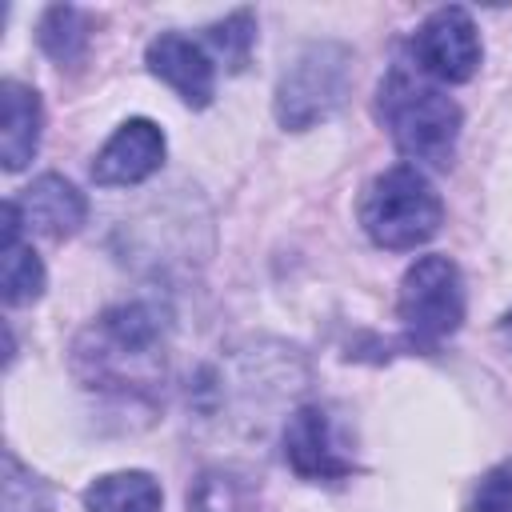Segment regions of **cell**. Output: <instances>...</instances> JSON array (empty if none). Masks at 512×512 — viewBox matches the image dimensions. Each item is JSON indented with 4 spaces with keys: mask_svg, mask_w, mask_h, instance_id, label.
<instances>
[{
    "mask_svg": "<svg viewBox=\"0 0 512 512\" xmlns=\"http://www.w3.org/2000/svg\"><path fill=\"white\" fill-rule=\"evenodd\" d=\"M164 160V132L160 124L136 116V120H124L112 140L96 152L92 160V180L100 188H128V184H140L148 180Z\"/></svg>",
    "mask_w": 512,
    "mask_h": 512,
    "instance_id": "cell-7",
    "label": "cell"
},
{
    "mask_svg": "<svg viewBox=\"0 0 512 512\" xmlns=\"http://www.w3.org/2000/svg\"><path fill=\"white\" fill-rule=\"evenodd\" d=\"M76 372L92 388H148L160 376V320L144 304L108 308L80 340L72 356Z\"/></svg>",
    "mask_w": 512,
    "mask_h": 512,
    "instance_id": "cell-2",
    "label": "cell"
},
{
    "mask_svg": "<svg viewBox=\"0 0 512 512\" xmlns=\"http://www.w3.org/2000/svg\"><path fill=\"white\" fill-rule=\"evenodd\" d=\"M396 312L412 344L436 348L464 324V276L448 256H420L396 296Z\"/></svg>",
    "mask_w": 512,
    "mask_h": 512,
    "instance_id": "cell-5",
    "label": "cell"
},
{
    "mask_svg": "<svg viewBox=\"0 0 512 512\" xmlns=\"http://www.w3.org/2000/svg\"><path fill=\"white\" fill-rule=\"evenodd\" d=\"M0 252H4V272H0L4 300L8 304H32L44 292V264H40V256L28 244H8Z\"/></svg>",
    "mask_w": 512,
    "mask_h": 512,
    "instance_id": "cell-14",
    "label": "cell"
},
{
    "mask_svg": "<svg viewBox=\"0 0 512 512\" xmlns=\"http://www.w3.org/2000/svg\"><path fill=\"white\" fill-rule=\"evenodd\" d=\"M352 84V52L332 40H316L292 56L276 84V120L292 132H304L328 120Z\"/></svg>",
    "mask_w": 512,
    "mask_h": 512,
    "instance_id": "cell-4",
    "label": "cell"
},
{
    "mask_svg": "<svg viewBox=\"0 0 512 512\" xmlns=\"http://www.w3.org/2000/svg\"><path fill=\"white\" fill-rule=\"evenodd\" d=\"M380 120L392 144L428 168H448L460 140V108L448 92H440L416 64H392L380 84Z\"/></svg>",
    "mask_w": 512,
    "mask_h": 512,
    "instance_id": "cell-1",
    "label": "cell"
},
{
    "mask_svg": "<svg viewBox=\"0 0 512 512\" xmlns=\"http://www.w3.org/2000/svg\"><path fill=\"white\" fill-rule=\"evenodd\" d=\"M88 28H92L88 12L72 8V4H56V8H48V12L40 16L36 40H40V48H44L56 64H76V60L84 56V48H88Z\"/></svg>",
    "mask_w": 512,
    "mask_h": 512,
    "instance_id": "cell-13",
    "label": "cell"
},
{
    "mask_svg": "<svg viewBox=\"0 0 512 512\" xmlns=\"http://www.w3.org/2000/svg\"><path fill=\"white\" fill-rule=\"evenodd\" d=\"M4 512H52L48 484L28 472L12 452H4Z\"/></svg>",
    "mask_w": 512,
    "mask_h": 512,
    "instance_id": "cell-16",
    "label": "cell"
},
{
    "mask_svg": "<svg viewBox=\"0 0 512 512\" xmlns=\"http://www.w3.org/2000/svg\"><path fill=\"white\" fill-rule=\"evenodd\" d=\"M480 32L472 24V16L456 4L448 8H436L412 36V56H416V68L428 76V80H440V84H464L476 76L480 68Z\"/></svg>",
    "mask_w": 512,
    "mask_h": 512,
    "instance_id": "cell-6",
    "label": "cell"
},
{
    "mask_svg": "<svg viewBox=\"0 0 512 512\" xmlns=\"http://www.w3.org/2000/svg\"><path fill=\"white\" fill-rule=\"evenodd\" d=\"M88 512H164L160 484L148 472H108L84 492Z\"/></svg>",
    "mask_w": 512,
    "mask_h": 512,
    "instance_id": "cell-12",
    "label": "cell"
},
{
    "mask_svg": "<svg viewBox=\"0 0 512 512\" xmlns=\"http://www.w3.org/2000/svg\"><path fill=\"white\" fill-rule=\"evenodd\" d=\"M208 44L228 64V72H240L248 64V56H252V44H256V16L248 8L224 16L220 24L208 28Z\"/></svg>",
    "mask_w": 512,
    "mask_h": 512,
    "instance_id": "cell-15",
    "label": "cell"
},
{
    "mask_svg": "<svg viewBox=\"0 0 512 512\" xmlns=\"http://www.w3.org/2000/svg\"><path fill=\"white\" fill-rule=\"evenodd\" d=\"M360 224L372 244L408 252L428 244L444 224V204L416 164H392L360 196Z\"/></svg>",
    "mask_w": 512,
    "mask_h": 512,
    "instance_id": "cell-3",
    "label": "cell"
},
{
    "mask_svg": "<svg viewBox=\"0 0 512 512\" xmlns=\"http://www.w3.org/2000/svg\"><path fill=\"white\" fill-rule=\"evenodd\" d=\"M0 104H4V128H0V160L8 172H20L36 148H40V128H44V108L40 96L20 84L4 80L0 84Z\"/></svg>",
    "mask_w": 512,
    "mask_h": 512,
    "instance_id": "cell-11",
    "label": "cell"
},
{
    "mask_svg": "<svg viewBox=\"0 0 512 512\" xmlns=\"http://www.w3.org/2000/svg\"><path fill=\"white\" fill-rule=\"evenodd\" d=\"M148 72L160 76L188 108H208L212 104V92H216V68H212V56L180 36V32H160L152 44H148Z\"/></svg>",
    "mask_w": 512,
    "mask_h": 512,
    "instance_id": "cell-9",
    "label": "cell"
},
{
    "mask_svg": "<svg viewBox=\"0 0 512 512\" xmlns=\"http://www.w3.org/2000/svg\"><path fill=\"white\" fill-rule=\"evenodd\" d=\"M20 216L28 228H36L40 236H52V240H64L72 232H80V224L88 220V200L76 184H68L64 176L56 172H44L36 176L24 192H20Z\"/></svg>",
    "mask_w": 512,
    "mask_h": 512,
    "instance_id": "cell-10",
    "label": "cell"
},
{
    "mask_svg": "<svg viewBox=\"0 0 512 512\" xmlns=\"http://www.w3.org/2000/svg\"><path fill=\"white\" fill-rule=\"evenodd\" d=\"M496 336H500V340H504V348L512 352V312H504V320L496 324Z\"/></svg>",
    "mask_w": 512,
    "mask_h": 512,
    "instance_id": "cell-18",
    "label": "cell"
},
{
    "mask_svg": "<svg viewBox=\"0 0 512 512\" xmlns=\"http://www.w3.org/2000/svg\"><path fill=\"white\" fill-rule=\"evenodd\" d=\"M464 512H512V460H500L480 476Z\"/></svg>",
    "mask_w": 512,
    "mask_h": 512,
    "instance_id": "cell-17",
    "label": "cell"
},
{
    "mask_svg": "<svg viewBox=\"0 0 512 512\" xmlns=\"http://www.w3.org/2000/svg\"><path fill=\"white\" fill-rule=\"evenodd\" d=\"M284 460L300 480H344L352 472V460L336 448L332 420L324 408L308 404L296 408L284 424Z\"/></svg>",
    "mask_w": 512,
    "mask_h": 512,
    "instance_id": "cell-8",
    "label": "cell"
}]
</instances>
